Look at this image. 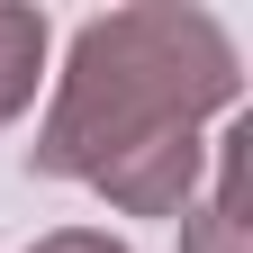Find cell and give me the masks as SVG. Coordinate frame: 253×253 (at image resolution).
Returning a JSON list of instances; mask_svg holds the SVG:
<instances>
[{"mask_svg":"<svg viewBox=\"0 0 253 253\" xmlns=\"http://www.w3.org/2000/svg\"><path fill=\"white\" fill-rule=\"evenodd\" d=\"M235 100V45L199 9H109L82 27L37 163L163 217L199 181V126Z\"/></svg>","mask_w":253,"mask_h":253,"instance_id":"obj_1","label":"cell"},{"mask_svg":"<svg viewBox=\"0 0 253 253\" xmlns=\"http://www.w3.org/2000/svg\"><path fill=\"white\" fill-rule=\"evenodd\" d=\"M244 126L226 136V163H217V190H208V208L190 217V253H244Z\"/></svg>","mask_w":253,"mask_h":253,"instance_id":"obj_2","label":"cell"},{"mask_svg":"<svg viewBox=\"0 0 253 253\" xmlns=\"http://www.w3.org/2000/svg\"><path fill=\"white\" fill-rule=\"evenodd\" d=\"M37 73H45V18L37 9H0V118H18L37 100Z\"/></svg>","mask_w":253,"mask_h":253,"instance_id":"obj_3","label":"cell"},{"mask_svg":"<svg viewBox=\"0 0 253 253\" xmlns=\"http://www.w3.org/2000/svg\"><path fill=\"white\" fill-rule=\"evenodd\" d=\"M37 253H118V244H109V235H45Z\"/></svg>","mask_w":253,"mask_h":253,"instance_id":"obj_4","label":"cell"}]
</instances>
